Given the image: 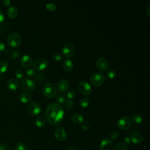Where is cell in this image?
I'll return each mask as SVG.
<instances>
[{
  "mask_svg": "<svg viewBox=\"0 0 150 150\" xmlns=\"http://www.w3.org/2000/svg\"><path fill=\"white\" fill-rule=\"evenodd\" d=\"M45 115L47 121L50 124L57 125L62 121L64 118V108L58 103H50L45 110Z\"/></svg>",
  "mask_w": 150,
  "mask_h": 150,
  "instance_id": "cell-1",
  "label": "cell"
},
{
  "mask_svg": "<svg viewBox=\"0 0 150 150\" xmlns=\"http://www.w3.org/2000/svg\"><path fill=\"white\" fill-rule=\"evenodd\" d=\"M43 94L49 98H53L56 96L57 90L56 87L51 83H46L43 87Z\"/></svg>",
  "mask_w": 150,
  "mask_h": 150,
  "instance_id": "cell-2",
  "label": "cell"
},
{
  "mask_svg": "<svg viewBox=\"0 0 150 150\" xmlns=\"http://www.w3.org/2000/svg\"><path fill=\"white\" fill-rule=\"evenodd\" d=\"M90 81L93 86L99 87L104 84L105 81V77L101 73L96 72L91 76Z\"/></svg>",
  "mask_w": 150,
  "mask_h": 150,
  "instance_id": "cell-3",
  "label": "cell"
},
{
  "mask_svg": "<svg viewBox=\"0 0 150 150\" xmlns=\"http://www.w3.org/2000/svg\"><path fill=\"white\" fill-rule=\"evenodd\" d=\"M7 42L8 44L12 47H18L21 42V36L16 32L11 33L7 38Z\"/></svg>",
  "mask_w": 150,
  "mask_h": 150,
  "instance_id": "cell-4",
  "label": "cell"
},
{
  "mask_svg": "<svg viewBox=\"0 0 150 150\" xmlns=\"http://www.w3.org/2000/svg\"><path fill=\"white\" fill-rule=\"evenodd\" d=\"M75 53V46L71 42H67L62 48V55L66 57H71Z\"/></svg>",
  "mask_w": 150,
  "mask_h": 150,
  "instance_id": "cell-5",
  "label": "cell"
},
{
  "mask_svg": "<svg viewBox=\"0 0 150 150\" xmlns=\"http://www.w3.org/2000/svg\"><path fill=\"white\" fill-rule=\"evenodd\" d=\"M80 93L83 96H89L92 92V88L89 83L86 81H80L77 86Z\"/></svg>",
  "mask_w": 150,
  "mask_h": 150,
  "instance_id": "cell-6",
  "label": "cell"
},
{
  "mask_svg": "<svg viewBox=\"0 0 150 150\" xmlns=\"http://www.w3.org/2000/svg\"><path fill=\"white\" fill-rule=\"evenodd\" d=\"M48 62L47 60L43 57L36 59L33 62V67L35 70L38 71H44L47 68Z\"/></svg>",
  "mask_w": 150,
  "mask_h": 150,
  "instance_id": "cell-7",
  "label": "cell"
},
{
  "mask_svg": "<svg viewBox=\"0 0 150 150\" xmlns=\"http://www.w3.org/2000/svg\"><path fill=\"white\" fill-rule=\"evenodd\" d=\"M21 86L22 89L26 92L33 91L36 87V84L35 82L28 78L23 79L21 83Z\"/></svg>",
  "mask_w": 150,
  "mask_h": 150,
  "instance_id": "cell-8",
  "label": "cell"
},
{
  "mask_svg": "<svg viewBox=\"0 0 150 150\" xmlns=\"http://www.w3.org/2000/svg\"><path fill=\"white\" fill-rule=\"evenodd\" d=\"M117 127L119 129L122 130H126L129 129L131 126V121L128 115H125L121 117L117 121Z\"/></svg>",
  "mask_w": 150,
  "mask_h": 150,
  "instance_id": "cell-9",
  "label": "cell"
},
{
  "mask_svg": "<svg viewBox=\"0 0 150 150\" xmlns=\"http://www.w3.org/2000/svg\"><path fill=\"white\" fill-rule=\"evenodd\" d=\"M96 66L97 69L100 71H105L109 67V63L107 60L103 57H100L97 60Z\"/></svg>",
  "mask_w": 150,
  "mask_h": 150,
  "instance_id": "cell-10",
  "label": "cell"
},
{
  "mask_svg": "<svg viewBox=\"0 0 150 150\" xmlns=\"http://www.w3.org/2000/svg\"><path fill=\"white\" fill-rule=\"evenodd\" d=\"M28 110L32 115H38L40 114L42 111L41 106L36 102L30 103L28 107Z\"/></svg>",
  "mask_w": 150,
  "mask_h": 150,
  "instance_id": "cell-11",
  "label": "cell"
},
{
  "mask_svg": "<svg viewBox=\"0 0 150 150\" xmlns=\"http://www.w3.org/2000/svg\"><path fill=\"white\" fill-rule=\"evenodd\" d=\"M69 82L67 79H63L60 80L57 84V89L60 93H64L67 91L69 88Z\"/></svg>",
  "mask_w": 150,
  "mask_h": 150,
  "instance_id": "cell-12",
  "label": "cell"
},
{
  "mask_svg": "<svg viewBox=\"0 0 150 150\" xmlns=\"http://www.w3.org/2000/svg\"><path fill=\"white\" fill-rule=\"evenodd\" d=\"M54 137L59 141H64L66 139L67 134L64 129L62 127H58L54 131Z\"/></svg>",
  "mask_w": 150,
  "mask_h": 150,
  "instance_id": "cell-13",
  "label": "cell"
},
{
  "mask_svg": "<svg viewBox=\"0 0 150 150\" xmlns=\"http://www.w3.org/2000/svg\"><path fill=\"white\" fill-rule=\"evenodd\" d=\"M113 148V142L110 138L103 139L100 143L101 150H112Z\"/></svg>",
  "mask_w": 150,
  "mask_h": 150,
  "instance_id": "cell-14",
  "label": "cell"
},
{
  "mask_svg": "<svg viewBox=\"0 0 150 150\" xmlns=\"http://www.w3.org/2000/svg\"><path fill=\"white\" fill-rule=\"evenodd\" d=\"M21 64L22 67L25 68H28L33 64L32 58L28 54H24L21 59Z\"/></svg>",
  "mask_w": 150,
  "mask_h": 150,
  "instance_id": "cell-15",
  "label": "cell"
},
{
  "mask_svg": "<svg viewBox=\"0 0 150 150\" xmlns=\"http://www.w3.org/2000/svg\"><path fill=\"white\" fill-rule=\"evenodd\" d=\"M6 87L10 90H16L19 87V82L16 79L12 78L7 82Z\"/></svg>",
  "mask_w": 150,
  "mask_h": 150,
  "instance_id": "cell-16",
  "label": "cell"
},
{
  "mask_svg": "<svg viewBox=\"0 0 150 150\" xmlns=\"http://www.w3.org/2000/svg\"><path fill=\"white\" fill-rule=\"evenodd\" d=\"M131 141L134 144H140L144 140L142 135L138 132H134L131 136Z\"/></svg>",
  "mask_w": 150,
  "mask_h": 150,
  "instance_id": "cell-17",
  "label": "cell"
},
{
  "mask_svg": "<svg viewBox=\"0 0 150 150\" xmlns=\"http://www.w3.org/2000/svg\"><path fill=\"white\" fill-rule=\"evenodd\" d=\"M71 120L73 123H74V124L78 125V124H82L84 122V118L82 114L80 113H75L71 116Z\"/></svg>",
  "mask_w": 150,
  "mask_h": 150,
  "instance_id": "cell-18",
  "label": "cell"
},
{
  "mask_svg": "<svg viewBox=\"0 0 150 150\" xmlns=\"http://www.w3.org/2000/svg\"><path fill=\"white\" fill-rule=\"evenodd\" d=\"M7 13L9 18L12 19H14L18 15V10L16 7L14 6H11L8 9Z\"/></svg>",
  "mask_w": 150,
  "mask_h": 150,
  "instance_id": "cell-19",
  "label": "cell"
},
{
  "mask_svg": "<svg viewBox=\"0 0 150 150\" xmlns=\"http://www.w3.org/2000/svg\"><path fill=\"white\" fill-rule=\"evenodd\" d=\"M19 100L22 103L28 104L31 101L32 96L28 93H23L20 94Z\"/></svg>",
  "mask_w": 150,
  "mask_h": 150,
  "instance_id": "cell-20",
  "label": "cell"
},
{
  "mask_svg": "<svg viewBox=\"0 0 150 150\" xmlns=\"http://www.w3.org/2000/svg\"><path fill=\"white\" fill-rule=\"evenodd\" d=\"M62 66L63 68L64 69V70L67 71H71L74 66L73 63L72 62L71 60L70 59H65L62 63Z\"/></svg>",
  "mask_w": 150,
  "mask_h": 150,
  "instance_id": "cell-21",
  "label": "cell"
},
{
  "mask_svg": "<svg viewBox=\"0 0 150 150\" xmlns=\"http://www.w3.org/2000/svg\"><path fill=\"white\" fill-rule=\"evenodd\" d=\"M46 121L43 116H39L35 120V124L39 128L43 127L46 124Z\"/></svg>",
  "mask_w": 150,
  "mask_h": 150,
  "instance_id": "cell-22",
  "label": "cell"
},
{
  "mask_svg": "<svg viewBox=\"0 0 150 150\" xmlns=\"http://www.w3.org/2000/svg\"><path fill=\"white\" fill-rule=\"evenodd\" d=\"M90 103V100L87 97H83L79 101V105L83 108H86L88 107Z\"/></svg>",
  "mask_w": 150,
  "mask_h": 150,
  "instance_id": "cell-23",
  "label": "cell"
},
{
  "mask_svg": "<svg viewBox=\"0 0 150 150\" xmlns=\"http://www.w3.org/2000/svg\"><path fill=\"white\" fill-rule=\"evenodd\" d=\"M56 100L58 103V104L61 105V104H64L66 103L67 98L66 96L63 94H59L56 96Z\"/></svg>",
  "mask_w": 150,
  "mask_h": 150,
  "instance_id": "cell-24",
  "label": "cell"
},
{
  "mask_svg": "<svg viewBox=\"0 0 150 150\" xmlns=\"http://www.w3.org/2000/svg\"><path fill=\"white\" fill-rule=\"evenodd\" d=\"M132 120L133 121V122L135 124H141L142 122V121H143V118L142 117V115H141L140 114H134L132 117Z\"/></svg>",
  "mask_w": 150,
  "mask_h": 150,
  "instance_id": "cell-25",
  "label": "cell"
},
{
  "mask_svg": "<svg viewBox=\"0 0 150 150\" xmlns=\"http://www.w3.org/2000/svg\"><path fill=\"white\" fill-rule=\"evenodd\" d=\"M8 68V63L5 61H0V74L5 73Z\"/></svg>",
  "mask_w": 150,
  "mask_h": 150,
  "instance_id": "cell-26",
  "label": "cell"
},
{
  "mask_svg": "<svg viewBox=\"0 0 150 150\" xmlns=\"http://www.w3.org/2000/svg\"><path fill=\"white\" fill-rule=\"evenodd\" d=\"M116 76H117V72L115 71V70L113 69L109 70L106 73V77L109 79H113L116 77Z\"/></svg>",
  "mask_w": 150,
  "mask_h": 150,
  "instance_id": "cell-27",
  "label": "cell"
},
{
  "mask_svg": "<svg viewBox=\"0 0 150 150\" xmlns=\"http://www.w3.org/2000/svg\"><path fill=\"white\" fill-rule=\"evenodd\" d=\"M46 9L50 12H54L56 10V6L55 5V4H54L53 3H47L46 4Z\"/></svg>",
  "mask_w": 150,
  "mask_h": 150,
  "instance_id": "cell-28",
  "label": "cell"
},
{
  "mask_svg": "<svg viewBox=\"0 0 150 150\" xmlns=\"http://www.w3.org/2000/svg\"><path fill=\"white\" fill-rule=\"evenodd\" d=\"M36 74V71L33 68H29L26 71H25V74L26 76H28V77H34V76Z\"/></svg>",
  "mask_w": 150,
  "mask_h": 150,
  "instance_id": "cell-29",
  "label": "cell"
},
{
  "mask_svg": "<svg viewBox=\"0 0 150 150\" xmlns=\"http://www.w3.org/2000/svg\"><path fill=\"white\" fill-rule=\"evenodd\" d=\"M16 150H28L27 146L25 143L19 142L16 144Z\"/></svg>",
  "mask_w": 150,
  "mask_h": 150,
  "instance_id": "cell-30",
  "label": "cell"
},
{
  "mask_svg": "<svg viewBox=\"0 0 150 150\" xmlns=\"http://www.w3.org/2000/svg\"><path fill=\"white\" fill-rule=\"evenodd\" d=\"M114 150H128V149H127V146L125 145L124 144L119 143L115 146Z\"/></svg>",
  "mask_w": 150,
  "mask_h": 150,
  "instance_id": "cell-31",
  "label": "cell"
},
{
  "mask_svg": "<svg viewBox=\"0 0 150 150\" xmlns=\"http://www.w3.org/2000/svg\"><path fill=\"white\" fill-rule=\"evenodd\" d=\"M52 59L54 62H60L62 59V55L59 53H54L52 56Z\"/></svg>",
  "mask_w": 150,
  "mask_h": 150,
  "instance_id": "cell-32",
  "label": "cell"
},
{
  "mask_svg": "<svg viewBox=\"0 0 150 150\" xmlns=\"http://www.w3.org/2000/svg\"><path fill=\"white\" fill-rule=\"evenodd\" d=\"M19 54H20L19 51L18 50L16 49V50H13L11 53V57L13 59H17L19 56Z\"/></svg>",
  "mask_w": 150,
  "mask_h": 150,
  "instance_id": "cell-33",
  "label": "cell"
},
{
  "mask_svg": "<svg viewBox=\"0 0 150 150\" xmlns=\"http://www.w3.org/2000/svg\"><path fill=\"white\" fill-rule=\"evenodd\" d=\"M15 75L18 79H22L24 76L23 73L21 70H17L15 73Z\"/></svg>",
  "mask_w": 150,
  "mask_h": 150,
  "instance_id": "cell-34",
  "label": "cell"
},
{
  "mask_svg": "<svg viewBox=\"0 0 150 150\" xmlns=\"http://www.w3.org/2000/svg\"><path fill=\"white\" fill-rule=\"evenodd\" d=\"M75 96H76L75 92L74 91H73V90H70V91H69L67 92V97H66L68 98L67 99L71 100L73 98H74L75 97Z\"/></svg>",
  "mask_w": 150,
  "mask_h": 150,
  "instance_id": "cell-35",
  "label": "cell"
},
{
  "mask_svg": "<svg viewBox=\"0 0 150 150\" xmlns=\"http://www.w3.org/2000/svg\"><path fill=\"white\" fill-rule=\"evenodd\" d=\"M82 129L84 130V131H88L89 129H90V128H91V125L88 122H83V124H82Z\"/></svg>",
  "mask_w": 150,
  "mask_h": 150,
  "instance_id": "cell-36",
  "label": "cell"
},
{
  "mask_svg": "<svg viewBox=\"0 0 150 150\" xmlns=\"http://www.w3.org/2000/svg\"><path fill=\"white\" fill-rule=\"evenodd\" d=\"M35 80L38 81V82H40L43 80V76H42V74L39 73H36L35 75L34 76Z\"/></svg>",
  "mask_w": 150,
  "mask_h": 150,
  "instance_id": "cell-37",
  "label": "cell"
},
{
  "mask_svg": "<svg viewBox=\"0 0 150 150\" xmlns=\"http://www.w3.org/2000/svg\"><path fill=\"white\" fill-rule=\"evenodd\" d=\"M64 105H65V107H66L67 108H71V107H73V102L72 100L67 99V100L66 103L64 104Z\"/></svg>",
  "mask_w": 150,
  "mask_h": 150,
  "instance_id": "cell-38",
  "label": "cell"
},
{
  "mask_svg": "<svg viewBox=\"0 0 150 150\" xmlns=\"http://www.w3.org/2000/svg\"><path fill=\"white\" fill-rule=\"evenodd\" d=\"M110 135L111 138L115 139H117L118 138V132L117 131H112L111 132Z\"/></svg>",
  "mask_w": 150,
  "mask_h": 150,
  "instance_id": "cell-39",
  "label": "cell"
},
{
  "mask_svg": "<svg viewBox=\"0 0 150 150\" xmlns=\"http://www.w3.org/2000/svg\"><path fill=\"white\" fill-rule=\"evenodd\" d=\"M123 142H124V144L125 145H130V144L131 142L130 138L128 137H124V138L123 139Z\"/></svg>",
  "mask_w": 150,
  "mask_h": 150,
  "instance_id": "cell-40",
  "label": "cell"
},
{
  "mask_svg": "<svg viewBox=\"0 0 150 150\" xmlns=\"http://www.w3.org/2000/svg\"><path fill=\"white\" fill-rule=\"evenodd\" d=\"M0 150H9V147L6 144L2 143L0 144Z\"/></svg>",
  "mask_w": 150,
  "mask_h": 150,
  "instance_id": "cell-41",
  "label": "cell"
},
{
  "mask_svg": "<svg viewBox=\"0 0 150 150\" xmlns=\"http://www.w3.org/2000/svg\"><path fill=\"white\" fill-rule=\"evenodd\" d=\"M2 4L4 6H9L11 4V1L9 0H3L2 1Z\"/></svg>",
  "mask_w": 150,
  "mask_h": 150,
  "instance_id": "cell-42",
  "label": "cell"
},
{
  "mask_svg": "<svg viewBox=\"0 0 150 150\" xmlns=\"http://www.w3.org/2000/svg\"><path fill=\"white\" fill-rule=\"evenodd\" d=\"M4 15L3 12L0 9V23H2L4 20Z\"/></svg>",
  "mask_w": 150,
  "mask_h": 150,
  "instance_id": "cell-43",
  "label": "cell"
},
{
  "mask_svg": "<svg viewBox=\"0 0 150 150\" xmlns=\"http://www.w3.org/2000/svg\"><path fill=\"white\" fill-rule=\"evenodd\" d=\"M5 49V45L1 41H0V52H2Z\"/></svg>",
  "mask_w": 150,
  "mask_h": 150,
  "instance_id": "cell-44",
  "label": "cell"
},
{
  "mask_svg": "<svg viewBox=\"0 0 150 150\" xmlns=\"http://www.w3.org/2000/svg\"><path fill=\"white\" fill-rule=\"evenodd\" d=\"M149 8H150V6H148V8H147V9H146V14L148 15V16H149L150 15H149V14H150V12H149Z\"/></svg>",
  "mask_w": 150,
  "mask_h": 150,
  "instance_id": "cell-45",
  "label": "cell"
},
{
  "mask_svg": "<svg viewBox=\"0 0 150 150\" xmlns=\"http://www.w3.org/2000/svg\"><path fill=\"white\" fill-rule=\"evenodd\" d=\"M67 150H75L73 146H69L67 148Z\"/></svg>",
  "mask_w": 150,
  "mask_h": 150,
  "instance_id": "cell-46",
  "label": "cell"
},
{
  "mask_svg": "<svg viewBox=\"0 0 150 150\" xmlns=\"http://www.w3.org/2000/svg\"><path fill=\"white\" fill-rule=\"evenodd\" d=\"M0 80H1V77H0Z\"/></svg>",
  "mask_w": 150,
  "mask_h": 150,
  "instance_id": "cell-47",
  "label": "cell"
},
{
  "mask_svg": "<svg viewBox=\"0 0 150 150\" xmlns=\"http://www.w3.org/2000/svg\"><path fill=\"white\" fill-rule=\"evenodd\" d=\"M0 35H1V32H0Z\"/></svg>",
  "mask_w": 150,
  "mask_h": 150,
  "instance_id": "cell-48",
  "label": "cell"
}]
</instances>
